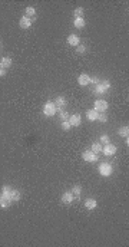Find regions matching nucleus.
I'll use <instances>...</instances> for the list:
<instances>
[{"label": "nucleus", "instance_id": "1", "mask_svg": "<svg viewBox=\"0 0 129 247\" xmlns=\"http://www.w3.org/2000/svg\"><path fill=\"white\" fill-rule=\"evenodd\" d=\"M109 89H110V82L108 81V79H105V81H101V83H98V85L95 86L93 92L96 95H103V94H106Z\"/></svg>", "mask_w": 129, "mask_h": 247}, {"label": "nucleus", "instance_id": "2", "mask_svg": "<svg viewBox=\"0 0 129 247\" xmlns=\"http://www.w3.org/2000/svg\"><path fill=\"white\" fill-rule=\"evenodd\" d=\"M98 170L102 177H110L112 173H114V167H112V164H109V162H101Z\"/></svg>", "mask_w": 129, "mask_h": 247}, {"label": "nucleus", "instance_id": "3", "mask_svg": "<svg viewBox=\"0 0 129 247\" xmlns=\"http://www.w3.org/2000/svg\"><path fill=\"white\" fill-rule=\"evenodd\" d=\"M43 114L46 117H53V115L58 114V106H56L55 102H46L43 105Z\"/></svg>", "mask_w": 129, "mask_h": 247}, {"label": "nucleus", "instance_id": "4", "mask_svg": "<svg viewBox=\"0 0 129 247\" xmlns=\"http://www.w3.org/2000/svg\"><path fill=\"white\" fill-rule=\"evenodd\" d=\"M108 102L103 101V99H96L93 104V109L96 111V112H105L106 109H108Z\"/></svg>", "mask_w": 129, "mask_h": 247}, {"label": "nucleus", "instance_id": "5", "mask_svg": "<svg viewBox=\"0 0 129 247\" xmlns=\"http://www.w3.org/2000/svg\"><path fill=\"white\" fill-rule=\"evenodd\" d=\"M118 151V148L114 145V144H106V145H103V148H102V152L105 154L106 157H112V155H115Z\"/></svg>", "mask_w": 129, "mask_h": 247}, {"label": "nucleus", "instance_id": "6", "mask_svg": "<svg viewBox=\"0 0 129 247\" xmlns=\"http://www.w3.org/2000/svg\"><path fill=\"white\" fill-rule=\"evenodd\" d=\"M82 158L86 162H96V161H98V155L95 152H92L90 149H88V151H85V152L82 154Z\"/></svg>", "mask_w": 129, "mask_h": 247}, {"label": "nucleus", "instance_id": "7", "mask_svg": "<svg viewBox=\"0 0 129 247\" xmlns=\"http://www.w3.org/2000/svg\"><path fill=\"white\" fill-rule=\"evenodd\" d=\"M75 200V196L72 194V191H65L62 194V197H60V201H62L63 204H66V205H69V204H72V201Z\"/></svg>", "mask_w": 129, "mask_h": 247}, {"label": "nucleus", "instance_id": "8", "mask_svg": "<svg viewBox=\"0 0 129 247\" xmlns=\"http://www.w3.org/2000/svg\"><path fill=\"white\" fill-rule=\"evenodd\" d=\"M78 83L80 86H88L90 83V76L88 73H80L78 76Z\"/></svg>", "mask_w": 129, "mask_h": 247}, {"label": "nucleus", "instance_id": "9", "mask_svg": "<svg viewBox=\"0 0 129 247\" xmlns=\"http://www.w3.org/2000/svg\"><path fill=\"white\" fill-rule=\"evenodd\" d=\"M69 124H71L72 126H80V124H82V118H80V115L79 114H73L69 117Z\"/></svg>", "mask_w": 129, "mask_h": 247}, {"label": "nucleus", "instance_id": "10", "mask_svg": "<svg viewBox=\"0 0 129 247\" xmlns=\"http://www.w3.org/2000/svg\"><path fill=\"white\" fill-rule=\"evenodd\" d=\"M32 23H33V20L29 19V17H26V16H22L19 20V26L22 29H29L32 26Z\"/></svg>", "mask_w": 129, "mask_h": 247}, {"label": "nucleus", "instance_id": "11", "mask_svg": "<svg viewBox=\"0 0 129 247\" xmlns=\"http://www.w3.org/2000/svg\"><path fill=\"white\" fill-rule=\"evenodd\" d=\"M12 205V198L0 194V208H9Z\"/></svg>", "mask_w": 129, "mask_h": 247}, {"label": "nucleus", "instance_id": "12", "mask_svg": "<svg viewBox=\"0 0 129 247\" xmlns=\"http://www.w3.org/2000/svg\"><path fill=\"white\" fill-rule=\"evenodd\" d=\"M67 43L71 45V46H79L80 45V37L78 35H69L67 36Z\"/></svg>", "mask_w": 129, "mask_h": 247}, {"label": "nucleus", "instance_id": "13", "mask_svg": "<svg viewBox=\"0 0 129 247\" xmlns=\"http://www.w3.org/2000/svg\"><path fill=\"white\" fill-rule=\"evenodd\" d=\"M24 16L32 20H35L36 19V9L33 7V6H28V7L24 9Z\"/></svg>", "mask_w": 129, "mask_h": 247}, {"label": "nucleus", "instance_id": "14", "mask_svg": "<svg viewBox=\"0 0 129 247\" xmlns=\"http://www.w3.org/2000/svg\"><path fill=\"white\" fill-rule=\"evenodd\" d=\"M13 65V60L12 58H7V56H4V58L0 59V68H3V69H7Z\"/></svg>", "mask_w": 129, "mask_h": 247}, {"label": "nucleus", "instance_id": "15", "mask_svg": "<svg viewBox=\"0 0 129 247\" xmlns=\"http://www.w3.org/2000/svg\"><path fill=\"white\" fill-rule=\"evenodd\" d=\"M98 115H99V112H96L95 109H88V111H86V119L90 121V122L96 121V119H98Z\"/></svg>", "mask_w": 129, "mask_h": 247}, {"label": "nucleus", "instance_id": "16", "mask_svg": "<svg viewBox=\"0 0 129 247\" xmlns=\"http://www.w3.org/2000/svg\"><path fill=\"white\" fill-rule=\"evenodd\" d=\"M98 207V201L95 200V198H88L85 201V208L86 210H95V208Z\"/></svg>", "mask_w": 129, "mask_h": 247}, {"label": "nucleus", "instance_id": "17", "mask_svg": "<svg viewBox=\"0 0 129 247\" xmlns=\"http://www.w3.org/2000/svg\"><path fill=\"white\" fill-rule=\"evenodd\" d=\"M85 24H86V22H85V19H83V17H75L73 26L76 29H83V28H85Z\"/></svg>", "mask_w": 129, "mask_h": 247}, {"label": "nucleus", "instance_id": "18", "mask_svg": "<svg viewBox=\"0 0 129 247\" xmlns=\"http://www.w3.org/2000/svg\"><path fill=\"white\" fill-rule=\"evenodd\" d=\"M55 104H56V106H58V108H65L67 102H66V98H65L63 95H59L58 98L55 99Z\"/></svg>", "mask_w": 129, "mask_h": 247}, {"label": "nucleus", "instance_id": "19", "mask_svg": "<svg viewBox=\"0 0 129 247\" xmlns=\"http://www.w3.org/2000/svg\"><path fill=\"white\" fill-rule=\"evenodd\" d=\"M102 148H103V145H102L101 142H93V144H92V148H90V151L98 155V154L102 152Z\"/></svg>", "mask_w": 129, "mask_h": 247}, {"label": "nucleus", "instance_id": "20", "mask_svg": "<svg viewBox=\"0 0 129 247\" xmlns=\"http://www.w3.org/2000/svg\"><path fill=\"white\" fill-rule=\"evenodd\" d=\"M58 112H59V117L62 121H67L69 119V112H67L65 108H58Z\"/></svg>", "mask_w": 129, "mask_h": 247}, {"label": "nucleus", "instance_id": "21", "mask_svg": "<svg viewBox=\"0 0 129 247\" xmlns=\"http://www.w3.org/2000/svg\"><path fill=\"white\" fill-rule=\"evenodd\" d=\"M20 197H22V194H20L19 190L12 188V191H10V198H12V201H19Z\"/></svg>", "mask_w": 129, "mask_h": 247}, {"label": "nucleus", "instance_id": "22", "mask_svg": "<svg viewBox=\"0 0 129 247\" xmlns=\"http://www.w3.org/2000/svg\"><path fill=\"white\" fill-rule=\"evenodd\" d=\"M72 194L75 196V198H80V194H82V187L80 185H73V188L71 190Z\"/></svg>", "mask_w": 129, "mask_h": 247}, {"label": "nucleus", "instance_id": "23", "mask_svg": "<svg viewBox=\"0 0 129 247\" xmlns=\"http://www.w3.org/2000/svg\"><path fill=\"white\" fill-rule=\"evenodd\" d=\"M118 135H121V137H128L129 135V126L128 125H125V126H121L119 128V131H118Z\"/></svg>", "mask_w": 129, "mask_h": 247}, {"label": "nucleus", "instance_id": "24", "mask_svg": "<svg viewBox=\"0 0 129 247\" xmlns=\"http://www.w3.org/2000/svg\"><path fill=\"white\" fill-rule=\"evenodd\" d=\"M99 142H101L102 145H106V144H110V138L109 135H106V134H103L101 137V139H99Z\"/></svg>", "mask_w": 129, "mask_h": 247}, {"label": "nucleus", "instance_id": "25", "mask_svg": "<svg viewBox=\"0 0 129 247\" xmlns=\"http://www.w3.org/2000/svg\"><path fill=\"white\" fill-rule=\"evenodd\" d=\"M96 121L102 122V124H105V122H108V115H106L105 112H99L98 119H96Z\"/></svg>", "mask_w": 129, "mask_h": 247}, {"label": "nucleus", "instance_id": "26", "mask_svg": "<svg viewBox=\"0 0 129 247\" xmlns=\"http://www.w3.org/2000/svg\"><path fill=\"white\" fill-rule=\"evenodd\" d=\"M76 53H78V55H85L86 53V46L85 45H79V46H76Z\"/></svg>", "mask_w": 129, "mask_h": 247}, {"label": "nucleus", "instance_id": "27", "mask_svg": "<svg viewBox=\"0 0 129 247\" xmlns=\"http://www.w3.org/2000/svg\"><path fill=\"white\" fill-rule=\"evenodd\" d=\"M75 17H83V7H76L73 10Z\"/></svg>", "mask_w": 129, "mask_h": 247}, {"label": "nucleus", "instance_id": "28", "mask_svg": "<svg viewBox=\"0 0 129 247\" xmlns=\"http://www.w3.org/2000/svg\"><path fill=\"white\" fill-rule=\"evenodd\" d=\"M60 126H62V130H63V131H69V130L72 128V125L69 124V121H62Z\"/></svg>", "mask_w": 129, "mask_h": 247}, {"label": "nucleus", "instance_id": "29", "mask_svg": "<svg viewBox=\"0 0 129 247\" xmlns=\"http://www.w3.org/2000/svg\"><path fill=\"white\" fill-rule=\"evenodd\" d=\"M90 83L98 85V83H101V78H98V76H90Z\"/></svg>", "mask_w": 129, "mask_h": 247}, {"label": "nucleus", "instance_id": "30", "mask_svg": "<svg viewBox=\"0 0 129 247\" xmlns=\"http://www.w3.org/2000/svg\"><path fill=\"white\" fill-rule=\"evenodd\" d=\"M3 76H6V69L0 68V78H3Z\"/></svg>", "mask_w": 129, "mask_h": 247}, {"label": "nucleus", "instance_id": "31", "mask_svg": "<svg viewBox=\"0 0 129 247\" xmlns=\"http://www.w3.org/2000/svg\"><path fill=\"white\" fill-rule=\"evenodd\" d=\"M125 144H126V147L129 145V138L128 137H125Z\"/></svg>", "mask_w": 129, "mask_h": 247}]
</instances>
